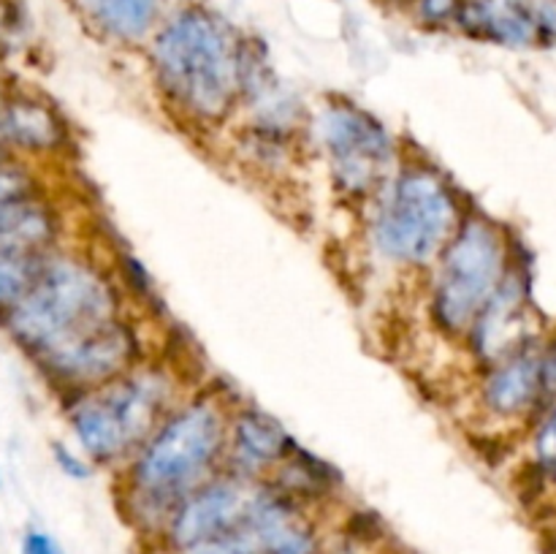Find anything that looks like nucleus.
I'll return each mask as SVG.
<instances>
[{"mask_svg":"<svg viewBox=\"0 0 556 554\" xmlns=\"http://www.w3.org/2000/svg\"><path fill=\"white\" fill-rule=\"evenodd\" d=\"M248 47L215 11L201 5L177 11L152 43V65L166 101L201 125L233 112L248 90Z\"/></svg>","mask_w":556,"mask_h":554,"instance_id":"obj_1","label":"nucleus"},{"mask_svg":"<svg viewBox=\"0 0 556 554\" xmlns=\"http://www.w3.org/2000/svg\"><path fill=\"white\" fill-rule=\"evenodd\" d=\"M228 418L220 402L201 396L163 418L134 454L125 476L130 516L150 527H166L185 498L215 478L228 454Z\"/></svg>","mask_w":556,"mask_h":554,"instance_id":"obj_2","label":"nucleus"},{"mask_svg":"<svg viewBox=\"0 0 556 554\" xmlns=\"http://www.w3.org/2000/svg\"><path fill=\"white\" fill-rule=\"evenodd\" d=\"M119 318L112 282L76 259H47L36 286L9 310V329L38 362L79 345Z\"/></svg>","mask_w":556,"mask_h":554,"instance_id":"obj_3","label":"nucleus"},{"mask_svg":"<svg viewBox=\"0 0 556 554\" xmlns=\"http://www.w3.org/2000/svg\"><path fill=\"white\" fill-rule=\"evenodd\" d=\"M174 386L157 369H130L85 391L71 407V427L87 456L114 462L134 456L172 413Z\"/></svg>","mask_w":556,"mask_h":554,"instance_id":"obj_4","label":"nucleus"},{"mask_svg":"<svg viewBox=\"0 0 556 554\" xmlns=\"http://www.w3.org/2000/svg\"><path fill=\"white\" fill-rule=\"evenodd\" d=\"M454 193L434 168L410 166L386 188L375 215V244L389 261L427 266L440 259L459 228Z\"/></svg>","mask_w":556,"mask_h":554,"instance_id":"obj_5","label":"nucleus"},{"mask_svg":"<svg viewBox=\"0 0 556 554\" xmlns=\"http://www.w3.org/2000/svg\"><path fill=\"white\" fill-rule=\"evenodd\" d=\"M508 275V248L494 223L465 217L438 259L432 318L445 335H470L472 324Z\"/></svg>","mask_w":556,"mask_h":554,"instance_id":"obj_6","label":"nucleus"},{"mask_svg":"<svg viewBox=\"0 0 556 554\" xmlns=\"http://www.w3.org/2000/svg\"><path fill=\"white\" fill-rule=\"evenodd\" d=\"M320 141L331 177L348 196H367L389 179L394 141L389 130L356 103H331L320 117Z\"/></svg>","mask_w":556,"mask_h":554,"instance_id":"obj_7","label":"nucleus"},{"mask_svg":"<svg viewBox=\"0 0 556 554\" xmlns=\"http://www.w3.org/2000/svg\"><path fill=\"white\" fill-rule=\"evenodd\" d=\"M182 554H318V536L302 516L299 500L264 483L239 525Z\"/></svg>","mask_w":556,"mask_h":554,"instance_id":"obj_8","label":"nucleus"},{"mask_svg":"<svg viewBox=\"0 0 556 554\" xmlns=\"http://www.w3.org/2000/svg\"><path fill=\"white\" fill-rule=\"evenodd\" d=\"M261 489H264V481L258 478L233 476V473L226 478H212L190 498H185L168 516L166 527H163L168 549L182 554L188 549L220 538L223 532L244 519Z\"/></svg>","mask_w":556,"mask_h":554,"instance_id":"obj_9","label":"nucleus"},{"mask_svg":"<svg viewBox=\"0 0 556 554\" xmlns=\"http://www.w3.org/2000/svg\"><path fill=\"white\" fill-rule=\"evenodd\" d=\"M136 362H139L136 331L123 318H117L92 337L81 340L79 345L68 348V351L58 353L41 364L63 383L90 391L130 373Z\"/></svg>","mask_w":556,"mask_h":554,"instance_id":"obj_10","label":"nucleus"},{"mask_svg":"<svg viewBox=\"0 0 556 554\" xmlns=\"http://www.w3.org/2000/svg\"><path fill=\"white\" fill-rule=\"evenodd\" d=\"M527 291L519 275L508 269L503 286L497 288L470 329L472 351L483 364L494 367L503 358L530 348L527 340Z\"/></svg>","mask_w":556,"mask_h":554,"instance_id":"obj_11","label":"nucleus"},{"mask_svg":"<svg viewBox=\"0 0 556 554\" xmlns=\"http://www.w3.org/2000/svg\"><path fill=\"white\" fill-rule=\"evenodd\" d=\"M299 445L277 418L258 407H242L228 424V465L233 476L258 478L296 454Z\"/></svg>","mask_w":556,"mask_h":554,"instance_id":"obj_12","label":"nucleus"},{"mask_svg":"<svg viewBox=\"0 0 556 554\" xmlns=\"http://www.w3.org/2000/svg\"><path fill=\"white\" fill-rule=\"evenodd\" d=\"M459 22L476 38L503 47H538L548 38L538 0H465Z\"/></svg>","mask_w":556,"mask_h":554,"instance_id":"obj_13","label":"nucleus"},{"mask_svg":"<svg viewBox=\"0 0 556 554\" xmlns=\"http://www.w3.org/2000/svg\"><path fill=\"white\" fill-rule=\"evenodd\" d=\"M543 396V353L535 348L514 353L489 367L483 380V405L497 416H521Z\"/></svg>","mask_w":556,"mask_h":554,"instance_id":"obj_14","label":"nucleus"},{"mask_svg":"<svg viewBox=\"0 0 556 554\" xmlns=\"http://www.w3.org/2000/svg\"><path fill=\"white\" fill-rule=\"evenodd\" d=\"M0 136L25 150H49L63 134L58 119L41 103L14 101L0 112Z\"/></svg>","mask_w":556,"mask_h":554,"instance_id":"obj_15","label":"nucleus"},{"mask_svg":"<svg viewBox=\"0 0 556 554\" xmlns=\"http://www.w3.org/2000/svg\"><path fill=\"white\" fill-rule=\"evenodd\" d=\"M85 9L119 41H139L157 20V0H85Z\"/></svg>","mask_w":556,"mask_h":554,"instance_id":"obj_16","label":"nucleus"},{"mask_svg":"<svg viewBox=\"0 0 556 554\" xmlns=\"http://www.w3.org/2000/svg\"><path fill=\"white\" fill-rule=\"evenodd\" d=\"M43 264V250L0 248V310L9 313L30 293Z\"/></svg>","mask_w":556,"mask_h":554,"instance_id":"obj_17","label":"nucleus"},{"mask_svg":"<svg viewBox=\"0 0 556 554\" xmlns=\"http://www.w3.org/2000/svg\"><path fill=\"white\" fill-rule=\"evenodd\" d=\"M535 454L538 465H541L548 476H556V405L546 413L543 424L538 427Z\"/></svg>","mask_w":556,"mask_h":554,"instance_id":"obj_18","label":"nucleus"},{"mask_svg":"<svg viewBox=\"0 0 556 554\" xmlns=\"http://www.w3.org/2000/svg\"><path fill=\"white\" fill-rule=\"evenodd\" d=\"M20 199H30V179L25 172L3 161L0 163V206Z\"/></svg>","mask_w":556,"mask_h":554,"instance_id":"obj_19","label":"nucleus"},{"mask_svg":"<svg viewBox=\"0 0 556 554\" xmlns=\"http://www.w3.org/2000/svg\"><path fill=\"white\" fill-rule=\"evenodd\" d=\"M465 0H418V14L429 25H443L448 20H459Z\"/></svg>","mask_w":556,"mask_h":554,"instance_id":"obj_20","label":"nucleus"},{"mask_svg":"<svg viewBox=\"0 0 556 554\" xmlns=\"http://www.w3.org/2000/svg\"><path fill=\"white\" fill-rule=\"evenodd\" d=\"M52 449H54V459H58V465L63 467L65 476H71V478H87V476H90V467H87L85 462H81L79 456L74 454V451L65 449L63 443H54Z\"/></svg>","mask_w":556,"mask_h":554,"instance_id":"obj_21","label":"nucleus"},{"mask_svg":"<svg viewBox=\"0 0 556 554\" xmlns=\"http://www.w3.org/2000/svg\"><path fill=\"white\" fill-rule=\"evenodd\" d=\"M22 554H65L47 532L30 530L22 538Z\"/></svg>","mask_w":556,"mask_h":554,"instance_id":"obj_22","label":"nucleus"},{"mask_svg":"<svg viewBox=\"0 0 556 554\" xmlns=\"http://www.w3.org/2000/svg\"><path fill=\"white\" fill-rule=\"evenodd\" d=\"M543 394H556V340L543 353Z\"/></svg>","mask_w":556,"mask_h":554,"instance_id":"obj_23","label":"nucleus"},{"mask_svg":"<svg viewBox=\"0 0 556 554\" xmlns=\"http://www.w3.org/2000/svg\"><path fill=\"white\" fill-rule=\"evenodd\" d=\"M5 161V155H3V150H0V163H3Z\"/></svg>","mask_w":556,"mask_h":554,"instance_id":"obj_24","label":"nucleus"}]
</instances>
